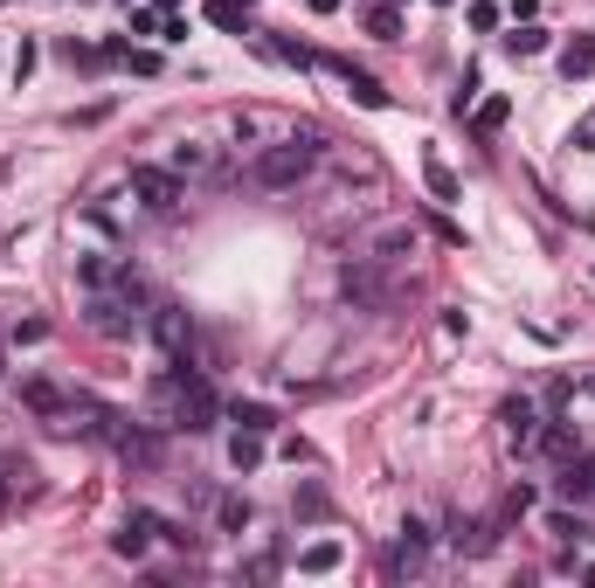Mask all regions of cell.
<instances>
[{
  "label": "cell",
  "instance_id": "cell-8",
  "mask_svg": "<svg viewBox=\"0 0 595 588\" xmlns=\"http://www.w3.org/2000/svg\"><path fill=\"white\" fill-rule=\"evenodd\" d=\"M499 423H505V443H513V450H534V437H540L534 402H505V408H499Z\"/></svg>",
  "mask_w": 595,
  "mask_h": 588
},
{
  "label": "cell",
  "instance_id": "cell-23",
  "mask_svg": "<svg viewBox=\"0 0 595 588\" xmlns=\"http://www.w3.org/2000/svg\"><path fill=\"white\" fill-rule=\"evenodd\" d=\"M236 423H242V429H256V437H263V429H271L277 416H271V408H263V402H236Z\"/></svg>",
  "mask_w": 595,
  "mask_h": 588
},
{
  "label": "cell",
  "instance_id": "cell-12",
  "mask_svg": "<svg viewBox=\"0 0 595 588\" xmlns=\"http://www.w3.org/2000/svg\"><path fill=\"white\" fill-rule=\"evenodd\" d=\"M561 77H568V83H588V77H595V35H575V42L561 49Z\"/></svg>",
  "mask_w": 595,
  "mask_h": 588
},
{
  "label": "cell",
  "instance_id": "cell-14",
  "mask_svg": "<svg viewBox=\"0 0 595 588\" xmlns=\"http://www.w3.org/2000/svg\"><path fill=\"white\" fill-rule=\"evenodd\" d=\"M229 464L236 471H256L263 464V437H256V429H236V437H229Z\"/></svg>",
  "mask_w": 595,
  "mask_h": 588
},
{
  "label": "cell",
  "instance_id": "cell-17",
  "mask_svg": "<svg viewBox=\"0 0 595 588\" xmlns=\"http://www.w3.org/2000/svg\"><path fill=\"white\" fill-rule=\"evenodd\" d=\"M77 270H83V285H91V291H104V285H118V277H125V270L112 264V256H83Z\"/></svg>",
  "mask_w": 595,
  "mask_h": 588
},
{
  "label": "cell",
  "instance_id": "cell-18",
  "mask_svg": "<svg viewBox=\"0 0 595 588\" xmlns=\"http://www.w3.org/2000/svg\"><path fill=\"white\" fill-rule=\"evenodd\" d=\"M505 118H513V104H505V97H484L471 125H478V132H484V139H492V132H505Z\"/></svg>",
  "mask_w": 595,
  "mask_h": 588
},
{
  "label": "cell",
  "instance_id": "cell-19",
  "mask_svg": "<svg viewBox=\"0 0 595 588\" xmlns=\"http://www.w3.org/2000/svg\"><path fill=\"white\" fill-rule=\"evenodd\" d=\"M208 21H215V28H242V21H250V0H208Z\"/></svg>",
  "mask_w": 595,
  "mask_h": 588
},
{
  "label": "cell",
  "instance_id": "cell-5",
  "mask_svg": "<svg viewBox=\"0 0 595 588\" xmlns=\"http://www.w3.org/2000/svg\"><path fill=\"white\" fill-rule=\"evenodd\" d=\"M319 70H325V77H340L346 91H354V104H367V112H388V91H381V83H374L367 70H354V62H340V56H325Z\"/></svg>",
  "mask_w": 595,
  "mask_h": 588
},
{
  "label": "cell",
  "instance_id": "cell-21",
  "mask_svg": "<svg viewBox=\"0 0 595 588\" xmlns=\"http://www.w3.org/2000/svg\"><path fill=\"white\" fill-rule=\"evenodd\" d=\"M505 49H513V56H540L547 49V28H513V35H505Z\"/></svg>",
  "mask_w": 595,
  "mask_h": 588
},
{
  "label": "cell",
  "instance_id": "cell-7",
  "mask_svg": "<svg viewBox=\"0 0 595 588\" xmlns=\"http://www.w3.org/2000/svg\"><path fill=\"white\" fill-rule=\"evenodd\" d=\"M152 533H160V512H146V506H139V512H131L125 527H118V540H112V547H118L125 561H139V554L152 547Z\"/></svg>",
  "mask_w": 595,
  "mask_h": 588
},
{
  "label": "cell",
  "instance_id": "cell-27",
  "mask_svg": "<svg viewBox=\"0 0 595 588\" xmlns=\"http://www.w3.org/2000/svg\"><path fill=\"white\" fill-rule=\"evenodd\" d=\"M534 443H547V450H554V457H575V437H568V429L554 423V429H540V437Z\"/></svg>",
  "mask_w": 595,
  "mask_h": 588
},
{
  "label": "cell",
  "instance_id": "cell-28",
  "mask_svg": "<svg viewBox=\"0 0 595 588\" xmlns=\"http://www.w3.org/2000/svg\"><path fill=\"white\" fill-rule=\"evenodd\" d=\"M575 146H582V152H595V112H588V118L575 125Z\"/></svg>",
  "mask_w": 595,
  "mask_h": 588
},
{
  "label": "cell",
  "instance_id": "cell-2",
  "mask_svg": "<svg viewBox=\"0 0 595 588\" xmlns=\"http://www.w3.org/2000/svg\"><path fill=\"white\" fill-rule=\"evenodd\" d=\"M131 194L152 208V215H173L187 201V187H181V173H167V166H131Z\"/></svg>",
  "mask_w": 595,
  "mask_h": 588
},
{
  "label": "cell",
  "instance_id": "cell-29",
  "mask_svg": "<svg viewBox=\"0 0 595 588\" xmlns=\"http://www.w3.org/2000/svg\"><path fill=\"white\" fill-rule=\"evenodd\" d=\"M152 8H173V0H152Z\"/></svg>",
  "mask_w": 595,
  "mask_h": 588
},
{
  "label": "cell",
  "instance_id": "cell-30",
  "mask_svg": "<svg viewBox=\"0 0 595 588\" xmlns=\"http://www.w3.org/2000/svg\"><path fill=\"white\" fill-rule=\"evenodd\" d=\"M436 8H450V0H436Z\"/></svg>",
  "mask_w": 595,
  "mask_h": 588
},
{
  "label": "cell",
  "instance_id": "cell-11",
  "mask_svg": "<svg viewBox=\"0 0 595 588\" xmlns=\"http://www.w3.org/2000/svg\"><path fill=\"white\" fill-rule=\"evenodd\" d=\"M450 547H457V554H492V527L457 512V519H450Z\"/></svg>",
  "mask_w": 595,
  "mask_h": 588
},
{
  "label": "cell",
  "instance_id": "cell-4",
  "mask_svg": "<svg viewBox=\"0 0 595 588\" xmlns=\"http://www.w3.org/2000/svg\"><path fill=\"white\" fill-rule=\"evenodd\" d=\"M70 423H77L91 443H118V437H125V416H118V408H104V402H91V395L70 402Z\"/></svg>",
  "mask_w": 595,
  "mask_h": 588
},
{
  "label": "cell",
  "instance_id": "cell-10",
  "mask_svg": "<svg viewBox=\"0 0 595 588\" xmlns=\"http://www.w3.org/2000/svg\"><path fill=\"white\" fill-rule=\"evenodd\" d=\"M181 367H173V374H160V381H152L146 388V408H152V416H160V423H181Z\"/></svg>",
  "mask_w": 595,
  "mask_h": 588
},
{
  "label": "cell",
  "instance_id": "cell-25",
  "mask_svg": "<svg viewBox=\"0 0 595 588\" xmlns=\"http://www.w3.org/2000/svg\"><path fill=\"white\" fill-rule=\"evenodd\" d=\"M367 28L381 35V42H394V35H402V14H394V8H374V14H367Z\"/></svg>",
  "mask_w": 595,
  "mask_h": 588
},
{
  "label": "cell",
  "instance_id": "cell-3",
  "mask_svg": "<svg viewBox=\"0 0 595 588\" xmlns=\"http://www.w3.org/2000/svg\"><path fill=\"white\" fill-rule=\"evenodd\" d=\"M181 374H187V367H181ZM181 423H187V429H215V423H222V395H215L202 374L181 381Z\"/></svg>",
  "mask_w": 595,
  "mask_h": 588
},
{
  "label": "cell",
  "instance_id": "cell-1",
  "mask_svg": "<svg viewBox=\"0 0 595 588\" xmlns=\"http://www.w3.org/2000/svg\"><path fill=\"white\" fill-rule=\"evenodd\" d=\"M312 160H319V132L277 139V146H263L256 160H250V187H263V194H284V187H298L305 173H312Z\"/></svg>",
  "mask_w": 595,
  "mask_h": 588
},
{
  "label": "cell",
  "instance_id": "cell-20",
  "mask_svg": "<svg viewBox=\"0 0 595 588\" xmlns=\"http://www.w3.org/2000/svg\"><path fill=\"white\" fill-rule=\"evenodd\" d=\"M215 519H222V533H242V527H250V498H222Z\"/></svg>",
  "mask_w": 595,
  "mask_h": 588
},
{
  "label": "cell",
  "instance_id": "cell-13",
  "mask_svg": "<svg viewBox=\"0 0 595 588\" xmlns=\"http://www.w3.org/2000/svg\"><path fill=\"white\" fill-rule=\"evenodd\" d=\"M340 561H346V547H340V540H312V547L298 554V575H333Z\"/></svg>",
  "mask_w": 595,
  "mask_h": 588
},
{
  "label": "cell",
  "instance_id": "cell-16",
  "mask_svg": "<svg viewBox=\"0 0 595 588\" xmlns=\"http://www.w3.org/2000/svg\"><path fill=\"white\" fill-rule=\"evenodd\" d=\"M423 181H430V194H436V201H457V173H450L444 160H436V152L423 160Z\"/></svg>",
  "mask_w": 595,
  "mask_h": 588
},
{
  "label": "cell",
  "instance_id": "cell-24",
  "mask_svg": "<svg viewBox=\"0 0 595 588\" xmlns=\"http://www.w3.org/2000/svg\"><path fill=\"white\" fill-rule=\"evenodd\" d=\"M547 533H554V540H588V527L575 512H547Z\"/></svg>",
  "mask_w": 595,
  "mask_h": 588
},
{
  "label": "cell",
  "instance_id": "cell-22",
  "mask_svg": "<svg viewBox=\"0 0 595 588\" xmlns=\"http://www.w3.org/2000/svg\"><path fill=\"white\" fill-rule=\"evenodd\" d=\"M346 298H361V304H381V285H374V270H346Z\"/></svg>",
  "mask_w": 595,
  "mask_h": 588
},
{
  "label": "cell",
  "instance_id": "cell-26",
  "mask_svg": "<svg viewBox=\"0 0 595 588\" xmlns=\"http://www.w3.org/2000/svg\"><path fill=\"white\" fill-rule=\"evenodd\" d=\"M402 250H415V235H409V229H388L381 243H374V256H388V264H394V256H402Z\"/></svg>",
  "mask_w": 595,
  "mask_h": 588
},
{
  "label": "cell",
  "instance_id": "cell-6",
  "mask_svg": "<svg viewBox=\"0 0 595 588\" xmlns=\"http://www.w3.org/2000/svg\"><path fill=\"white\" fill-rule=\"evenodd\" d=\"M152 339H160V354H173V360L187 354V312H181L173 298L152 304Z\"/></svg>",
  "mask_w": 595,
  "mask_h": 588
},
{
  "label": "cell",
  "instance_id": "cell-31",
  "mask_svg": "<svg viewBox=\"0 0 595 588\" xmlns=\"http://www.w3.org/2000/svg\"><path fill=\"white\" fill-rule=\"evenodd\" d=\"M0 8H8V0H0Z\"/></svg>",
  "mask_w": 595,
  "mask_h": 588
},
{
  "label": "cell",
  "instance_id": "cell-9",
  "mask_svg": "<svg viewBox=\"0 0 595 588\" xmlns=\"http://www.w3.org/2000/svg\"><path fill=\"white\" fill-rule=\"evenodd\" d=\"M118 457H125L131 471H160L167 443H160V437H146V429H125V437H118Z\"/></svg>",
  "mask_w": 595,
  "mask_h": 588
},
{
  "label": "cell",
  "instance_id": "cell-15",
  "mask_svg": "<svg viewBox=\"0 0 595 588\" xmlns=\"http://www.w3.org/2000/svg\"><path fill=\"white\" fill-rule=\"evenodd\" d=\"M561 498H595V457L568 464V477H561Z\"/></svg>",
  "mask_w": 595,
  "mask_h": 588
}]
</instances>
